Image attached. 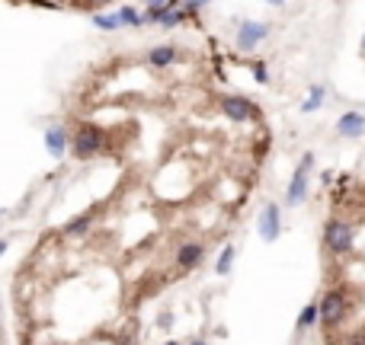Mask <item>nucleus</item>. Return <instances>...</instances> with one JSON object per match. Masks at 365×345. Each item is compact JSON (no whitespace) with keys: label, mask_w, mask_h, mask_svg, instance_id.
I'll return each mask as SVG.
<instances>
[{"label":"nucleus","mask_w":365,"mask_h":345,"mask_svg":"<svg viewBox=\"0 0 365 345\" xmlns=\"http://www.w3.org/2000/svg\"><path fill=\"white\" fill-rule=\"evenodd\" d=\"M116 17H119V23H122V26H135V29L142 26V13H138L135 7H122Z\"/></svg>","instance_id":"16"},{"label":"nucleus","mask_w":365,"mask_h":345,"mask_svg":"<svg viewBox=\"0 0 365 345\" xmlns=\"http://www.w3.org/2000/svg\"><path fill=\"white\" fill-rule=\"evenodd\" d=\"M182 3H186V7H182V10H186V13H192V17H196V10H199V7H205V3H212V0H182Z\"/></svg>","instance_id":"18"},{"label":"nucleus","mask_w":365,"mask_h":345,"mask_svg":"<svg viewBox=\"0 0 365 345\" xmlns=\"http://www.w3.org/2000/svg\"><path fill=\"white\" fill-rule=\"evenodd\" d=\"M7 249H10V243H7V240H0V256L7 253Z\"/></svg>","instance_id":"24"},{"label":"nucleus","mask_w":365,"mask_h":345,"mask_svg":"<svg viewBox=\"0 0 365 345\" xmlns=\"http://www.w3.org/2000/svg\"><path fill=\"white\" fill-rule=\"evenodd\" d=\"M67 144H71V134H67L65 125H51L49 132H45V148H49V154L55 160H61L67 154Z\"/></svg>","instance_id":"9"},{"label":"nucleus","mask_w":365,"mask_h":345,"mask_svg":"<svg viewBox=\"0 0 365 345\" xmlns=\"http://www.w3.org/2000/svg\"><path fill=\"white\" fill-rule=\"evenodd\" d=\"M311 163H314V157L305 154V157H301V166L291 172L289 189H285V202H289L291 208L305 205V202H307V170H311Z\"/></svg>","instance_id":"5"},{"label":"nucleus","mask_w":365,"mask_h":345,"mask_svg":"<svg viewBox=\"0 0 365 345\" xmlns=\"http://www.w3.org/2000/svg\"><path fill=\"white\" fill-rule=\"evenodd\" d=\"M103 150V132L96 125L83 122L74 134H71V144H67V154L74 160H93V157Z\"/></svg>","instance_id":"1"},{"label":"nucleus","mask_w":365,"mask_h":345,"mask_svg":"<svg viewBox=\"0 0 365 345\" xmlns=\"http://www.w3.org/2000/svg\"><path fill=\"white\" fill-rule=\"evenodd\" d=\"M279 233H282V211H279L275 202H266L263 211H260V237L266 243H275Z\"/></svg>","instance_id":"6"},{"label":"nucleus","mask_w":365,"mask_h":345,"mask_svg":"<svg viewBox=\"0 0 365 345\" xmlns=\"http://www.w3.org/2000/svg\"><path fill=\"white\" fill-rule=\"evenodd\" d=\"M189 345H205V342H202V339H192V342Z\"/></svg>","instance_id":"26"},{"label":"nucleus","mask_w":365,"mask_h":345,"mask_svg":"<svg viewBox=\"0 0 365 345\" xmlns=\"http://www.w3.org/2000/svg\"><path fill=\"white\" fill-rule=\"evenodd\" d=\"M343 317H346V297H343V291H327L321 297V304H317V320L324 326H340Z\"/></svg>","instance_id":"3"},{"label":"nucleus","mask_w":365,"mask_h":345,"mask_svg":"<svg viewBox=\"0 0 365 345\" xmlns=\"http://www.w3.org/2000/svg\"><path fill=\"white\" fill-rule=\"evenodd\" d=\"M269 35V26L266 23H253V19H244V26L237 29V48L241 51H253L260 42Z\"/></svg>","instance_id":"7"},{"label":"nucleus","mask_w":365,"mask_h":345,"mask_svg":"<svg viewBox=\"0 0 365 345\" xmlns=\"http://www.w3.org/2000/svg\"><path fill=\"white\" fill-rule=\"evenodd\" d=\"M93 26L103 29V33H116V29H122L119 17H112V13H96V17H93Z\"/></svg>","instance_id":"14"},{"label":"nucleus","mask_w":365,"mask_h":345,"mask_svg":"<svg viewBox=\"0 0 365 345\" xmlns=\"http://www.w3.org/2000/svg\"><path fill=\"white\" fill-rule=\"evenodd\" d=\"M317 323V304H307L305 310H301V317H298V329L305 333V329H311Z\"/></svg>","instance_id":"17"},{"label":"nucleus","mask_w":365,"mask_h":345,"mask_svg":"<svg viewBox=\"0 0 365 345\" xmlns=\"http://www.w3.org/2000/svg\"><path fill=\"white\" fill-rule=\"evenodd\" d=\"M324 243L333 256H346L353 249V224L343 218H330L324 224Z\"/></svg>","instance_id":"2"},{"label":"nucleus","mask_w":365,"mask_h":345,"mask_svg":"<svg viewBox=\"0 0 365 345\" xmlns=\"http://www.w3.org/2000/svg\"><path fill=\"white\" fill-rule=\"evenodd\" d=\"M170 323H173V317H170V313H164V317H160V326L170 329Z\"/></svg>","instance_id":"23"},{"label":"nucleus","mask_w":365,"mask_h":345,"mask_svg":"<svg viewBox=\"0 0 365 345\" xmlns=\"http://www.w3.org/2000/svg\"><path fill=\"white\" fill-rule=\"evenodd\" d=\"M221 112L228 115L231 122H253V118H260V109L250 103V96H241V93L221 96Z\"/></svg>","instance_id":"4"},{"label":"nucleus","mask_w":365,"mask_h":345,"mask_svg":"<svg viewBox=\"0 0 365 345\" xmlns=\"http://www.w3.org/2000/svg\"><path fill=\"white\" fill-rule=\"evenodd\" d=\"M266 3H273V7H282L285 0H266Z\"/></svg>","instance_id":"25"},{"label":"nucleus","mask_w":365,"mask_h":345,"mask_svg":"<svg viewBox=\"0 0 365 345\" xmlns=\"http://www.w3.org/2000/svg\"><path fill=\"white\" fill-rule=\"evenodd\" d=\"M202 259H205V247H202L199 240H186V243H180V249H176V265H180L182 272L202 265Z\"/></svg>","instance_id":"8"},{"label":"nucleus","mask_w":365,"mask_h":345,"mask_svg":"<svg viewBox=\"0 0 365 345\" xmlns=\"http://www.w3.org/2000/svg\"><path fill=\"white\" fill-rule=\"evenodd\" d=\"M324 99H327V90H324V87H311L307 99L301 103V112H317V109L324 106Z\"/></svg>","instance_id":"13"},{"label":"nucleus","mask_w":365,"mask_h":345,"mask_svg":"<svg viewBox=\"0 0 365 345\" xmlns=\"http://www.w3.org/2000/svg\"><path fill=\"white\" fill-rule=\"evenodd\" d=\"M164 7H170V0H148V13H158Z\"/></svg>","instance_id":"21"},{"label":"nucleus","mask_w":365,"mask_h":345,"mask_svg":"<svg viewBox=\"0 0 365 345\" xmlns=\"http://www.w3.org/2000/svg\"><path fill=\"white\" fill-rule=\"evenodd\" d=\"M337 132L343 138H362L365 134V115L362 112H343L340 122H337Z\"/></svg>","instance_id":"10"},{"label":"nucleus","mask_w":365,"mask_h":345,"mask_svg":"<svg viewBox=\"0 0 365 345\" xmlns=\"http://www.w3.org/2000/svg\"><path fill=\"white\" fill-rule=\"evenodd\" d=\"M234 256H237V249H234V247H224V249H221V256H218V263H215L218 275H228V272H231Z\"/></svg>","instance_id":"15"},{"label":"nucleus","mask_w":365,"mask_h":345,"mask_svg":"<svg viewBox=\"0 0 365 345\" xmlns=\"http://www.w3.org/2000/svg\"><path fill=\"white\" fill-rule=\"evenodd\" d=\"M362 55H365V35H362Z\"/></svg>","instance_id":"27"},{"label":"nucleus","mask_w":365,"mask_h":345,"mask_svg":"<svg viewBox=\"0 0 365 345\" xmlns=\"http://www.w3.org/2000/svg\"><path fill=\"white\" fill-rule=\"evenodd\" d=\"M164 345H176V342H164Z\"/></svg>","instance_id":"28"},{"label":"nucleus","mask_w":365,"mask_h":345,"mask_svg":"<svg viewBox=\"0 0 365 345\" xmlns=\"http://www.w3.org/2000/svg\"><path fill=\"white\" fill-rule=\"evenodd\" d=\"M80 7H90V10H100V7H106V3H112V0H77Z\"/></svg>","instance_id":"20"},{"label":"nucleus","mask_w":365,"mask_h":345,"mask_svg":"<svg viewBox=\"0 0 365 345\" xmlns=\"http://www.w3.org/2000/svg\"><path fill=\"white\" fill-rule=\"evenodd\" d=\"M33 7H45V10H58V3L55 0H29Z\"/></svg>","instance_id":"22"},{"label":"nucleus","mask_w":365,"mask_h":345,"mask_svg":"<svg viewBox=\"0 0 365 345\" xmlns=\"http://www.w3.org/2000/svg\"><path fill=\"white\" fill-rule=\"evenodd\" d=\"M176 61V48L173 45H158V48L148 51V64L158 67V71H164V67H170Z\"/></svg>","instance_id":"11"},{"label":"nucleus","mask_w":365,"mask_h":345,"mask_svg":"<svg viewBox=\"0 0 365 345\" xmlns=\"http://www.w3.org/2000/svg\"><path fill=\"white\" fill-rule=\"evenodd\" d=\"M253 77H257V83H269V74H266V64H253Z\"/></svg>","instance_id":"19"},{"label":"nucleus","mask_w":365,"mask_h":345,"mask_svg":"<svg viewBox=\"0 0 365 345\" xmlns=\"http://www.w3.org/2000/svg\"><path fill=\"white\" fill-rule=\"evenodd\" d=\"M93 218H96V211H83V214H77V218H71V221L65 224V237H80V233H87V230L93 227Z\"/></svg>","instance_id":"12"}]
</instances>
